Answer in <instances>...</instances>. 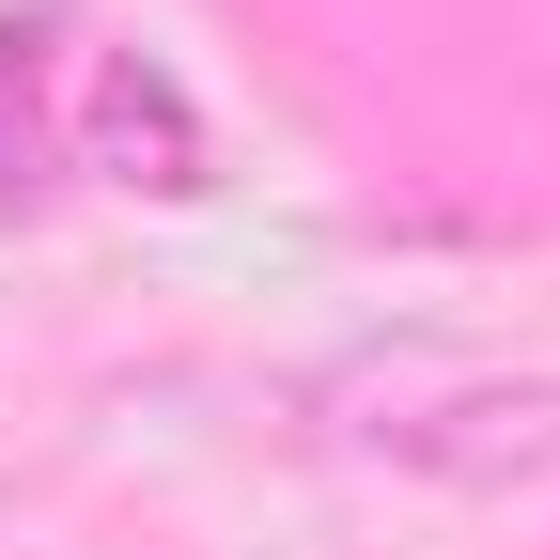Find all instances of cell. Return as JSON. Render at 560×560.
<instances>
[{"mask_svg": "<svg viewBox=\"0 0 560 560\" xmlns=\"http://www.w3.org/2000/svg\"><path fill=\"white\" fill-rule=\"evenodd\" d=\"M405 467H452V482H514V467H560V389H499V374H436L420 420H374Z\"/></svg>", "mask_w": 560, "mask_h": 560, "instance_id": "1", "label": "cell"}, {"mask_svg": "<svg viewBox=\"0 0 560 560\" xmlns=\"http://www.w3.org/2000/svg\"><path fill=\"white\" fill-rule=\"evenodd\" d=\"M79 156H94L109 187L187 202V187H202V109H187V79L140 62V47H109V62H94V109H79Z\"/></svg>", "mask_w": 560, "mask_h": 560, "instance_id": "2", "label": "cell"}]
</instances>
